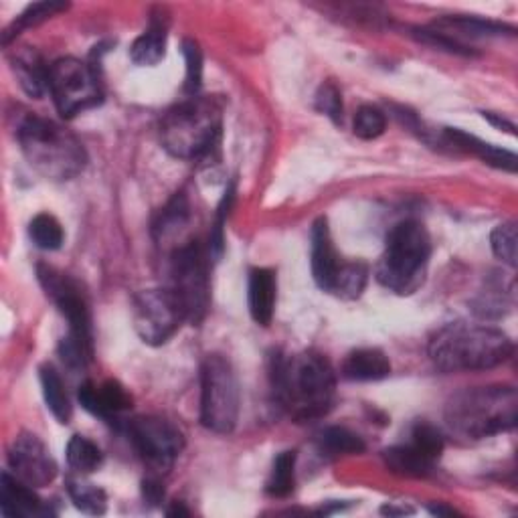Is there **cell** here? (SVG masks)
I'll list each match as a JSON object with an SVG mask.
<instances>
[{
	"label": "cell",
	"mask_w": 518,
	"mask_h": 518,
	"mask_svg": "<svg viewBox=\"0 0 518 518\" xmlns=\"http://www.w3.org/2000/svg\"><path fill=\"white\" fill-rule=\"evenodd\" d=\"M272 385L278 403L296 419H316L328 413L336 395L330 363L316 353L276 355Z\"/></svg>",
	"instance_id": "obj_1"
},
{
	"label": "cell",
	"mask_w": 518,
	"mask_h": 518,
	"mask_svg": "<svg viewBox=\"0 0 518 518\" xmlns=\"http://www.w3.org/2000/svg\"><path fill=\"white\" fill-rule=\"evenodd\" d=\"M512 340L498 328L454 322L429 342V357L444 373L494 369L510 359Z\"/></svg>",
	"instance_id": "obj_2"
},
{
	"label": "cell",
	"mask_w": 518,
	"mask_h": 518,
	"mask_svg": "<svg viewBox=\"0 0 518 518\" xmlns=\"http://www.w3.org/2000/svg\"><path fill=\"white\" fill-rule=\"evenodd\" d=\"M17 138L27 162L49 181H71L88 164L81 140L53 120L29 116L21 122Z\"/></svg>",
	"instance_id": "obj_3"
},
{
	"label": "cell",
	"mask_w": 518,
	"mask_h": 518,
	"mask_svg": "<svg viewBox=\"0 0 518 518\" xmlns=\"http://www.w3.org/2000/svg\"><path fill=\"white\" fill-rule=\"evenodd\" d=\"M516 411L518 397L514 387H476L450 399L446 421L454 434L466 440H484L510 431L516 425Z\"/></svg>",
	"instance_id": "obj_4"
},
{
	"label": "cell",
	"mask_w": 518,
	"mask_h": 518,
	"mask_svg": "<svg viewBox=\"0 0 518 518\" xmlns=\"http://www.w3.org/2000/svg\"><path fill=\"white\" fill-rule=\"evenodd\" d=\"M221 126L223 104L219 98H187L160 120V142L175 158L195 160L215 148Z\"/></svg>",
	"instance_id": "obj_5"
},
{
	"label": "cell",
	"mask_w": 518,
	"mask_h": 518,
	"mask_svg": "<svg viewBox=\"0 0 518 518\" xmlns=\"http://www.w3.org/2000/svg\"><path fill=\"white\" fill-rule=\"evenodd\" d=\"M429 255L431 239L425 227L417 221H403L387 235L377 280L395 294H413L423 284Z\"/></svg>",
	"instance_id": "obj_6"
},
{
	"label": "cell",
	"mask_w": 518,
	"mask_h": 518,
	"mask_svg": "<svg viewBox=\"0 0 518 518\" xmlns=\"http://www.w3.org/2000/svg\"><path fill=\"white\" fill-rule=\"evenodd\" d=\"M239 383L231 363L209 355L201 369V423L215 434H231L239 419Z\"/></svg>",
	"instance_id": "obj_7"
},
{
	"label": "cell",
	"mask_w": 518,
	"mask_h": 518,
	"mask_svg": "<svg viewBox=\"0 0 518 518\" xmlns=\"http://www.w3.org/2000/svg\"><path fill=\"white\" fill-rule=\"evenodd\" d=\"M170 276V290L179 298L187 314V322H203L211 304V284L207 257L197 241L185 243L172 251Z\"/></svg>",
	"instance_id": "obj_8"
},
{
	"label": "cell",
	"mask_w": 518,
	"mask_h": 518,
	"mask_svg": "<svg viewBox=\"0 0 518 518\" xmlns=\"http://www.w3.org/2000/svg\"><path fill=\"white\" fill-rule=\"evenodd\" d=\"M49 92L63 118H73L102 104L96 71L75 57H63L49 67Z\"/></svg>",
	"instance_id": "obj_9"
},
{
	"label": "cell",
	"mask_w": 518,
	"mask_h": 518,
	"mask_svg": "<svg viewBox=\"0 0 518 518\" xmlns=\"http://www.w3.org/2000/svg\"><path fill=\"white\" fill-rule=\"evenodd\" d=\"M130 440L142 462L156 474L168 472L185 450L183 431L164 417H136L130 427Z\"/></svg>",
	"instance_id": "obj_10"
},
{
	"label": "cell",
	"mask_w": 518,
	"mask_h": 518,
	"mask_svg": "<svg viewBox=\"0 0 518 518\" xmlns=\"http://www.w3.org/2000/svg\"><path fill=\"white\" fill-rule=\"evenodd\" d=\"M132 320L142 342L160 347L187 322V314L170 288L146 290L134 298Z\"/></svg>",
	"instance_id": "obj_11"
},
{
	"label": "cell",
	"mask_w": 518,
	"mask_h": 518,
	"mask_svg": "<svg viewBox=\"0 0 518 518\" xmlns=\"http://www.w3.org/2000/svg\"><path fill=\"white\" fill-rule=\"evenodd\" d=\"M37 276L45 294L55 302L59 312L67 318L69 334L81 340L90 351H94L90 306L81 288L77 286V282L49 266H39Z\"/></svg>",
	"instance_id": "obj_12"
},
{
	"label": "cell",
	"mask_w": 518,
	"mask_h": 518,
	"mask_svg": "<svg viewBox=\"0 0 518 518\" xmlns=\"http://www.w3.org/2000/svg\"><path fill=\"white\" fill-rule=\"evenodd\" d=\"M9 464L15 476L33 488H45L57 476V462L35 434L15 438L9 448Z\"/></svg>",
	"instance_id": "obj_13"
},
{
	"label": "cell",
	"mask_w": 518,
	"mask_h": 518,
	"mask_svg": "<svg viewBox=\"0 0 518 518\" xmlns=\"http://www.w3.org/2000/svg\"><path fill=\"white\" fill-rule=\"evenodd\" d=\"M79 403L85 411L106 421L128 411L132 407V397L118 381H106L100 387L94 383H83L79 387Z\"/></svg>",
	"instance_id": "obj_14"
},
{
	"label": "cell",
	"mask_w": 518,
	"mask_h": 518,
	"mask_svg": "<svg viewBox=\"0 0 518 518\" xmlns=\"http://www.w3.org/2000/svg\"><path fill=\"white\" fill-rule=\"evenodd\" d=\"M340 266L342 264L332 243L328 221L322 217L312 227V276L320 290L332 292Z\"/></svg>",
	"instance_id": "obj_15"
},
{
	"label": "cell",
	"mask_w": 518,
	"mask_h": 518,
	"mask_svg": "<svg viewBox=\"0 0 518 518\" xmlns=\"http://www.w3.org/2000/svg\"><path fill=\"white\" fill-rule=\"evenodd\" d=\"M0 510L5 516H47L51 510L43 504V500L35 494L33 486L21 482L17 476L9 472L3 474L0 482Z\"/></svg>",
	"instance_id": "obj_16"
},
{
	"label": "cell",
	"mask_w": 518,
	"mask_h": 518,
	"mask_svg": "<svg viewBox=\"0 0 518 518\" xmlns=\"http://www.w3.org/2000/svg\"><path fill=\"white\" fill-rule=\"evenodd\" d=\"M276 296H278L276 274L266 268L251 270L247 302H249V314L259 326H270L276 310Z\"/></svg>",
	"instance_id": "obj_17"
},
{
	"label": "cell",
	"mask_w": 518,
	"mask_h": 518,
	"mask_svg": "<svg viewBox=\"0 0 518 518\" xmlns=\"http://www.w3.org/2000/svg\"><path fill=\"white\" fill-rule=\"evenodd\" d=\"M444 140L448 146L456 148V150H464V152H470V154H476L478 158H482L486 164H492L496 168H502V170H508V172H514L516 170V156L508 150H502V148H496L492 144H486L482 140H478L476 136H470L462 130H456V128H446L444 130Z\"/></svg>",
	"instance_id": "obj_18"
},
{
	"label": "cell",
	"mask_w": 518,
	"mask_h": 518,
	"mask_svg": "<svg viewBox=\"0 0 518 518\" xmlns=\"http://www.w3.org/2000/svg\"><path fill=\"white\" fill-rule=\"evenodd\" d=\"M342 375L349 381H381L391 375V363L379 349H359L344 361Z\"/></svg>",
	"instance_id": "obj_19"
},
{
	"label": "cell",
	"mask_w": 518,
	"mask_h": 518,
	"mask_svg": "<svg viewBox=\"0 0 518 518\" xmlns=\"http://www.w3.org/2000/svg\"><path fill=\"white\" fill-rule=\"evenodd\" d=\"M13 69L21 88L31 98H43L45 90H49V67L43 65L39 53H35L33 49H23L15 53Z\"/></svg>",
	"instance_id": "obj_20"
},
{
	"label": "cell",
	"mask_w": 518,
	"mask_h": 518,
	"mask_svg": "<svg viewBox=\"0 0 518 518\" xmlns=\"http://www.w3.org/2000/svg\"><path fill=\"white\" fill-rule=\"evenodd\" d=\"M434 31L458 41V37L466 35L472 39H484V37H498L508 33H514L512 27H506L502 23H494V21H484V19H476V17H448V19H440L431 27ZM460 43V41H458ZM464 45V43H462Z\"/></svg>",
	"instance_id": "obj_21"
},
{
	"label": "cell",
	"mask_w": 518,
	"mask_h": 518,
	"mask_svg": "<svg viewBox=\"0 0 518 518\" xmlns=\"http://www.w3.org/2000/svg\"><path fill=\"white\" fill-rule=\"evenodd\" d=\"M385 466L405 478H425L434 472L436 462L423 456L415 446H395L383 452Z\"/></svg>",
	"instance_id": "obj_22"
},
{
	"label": "cell",
	"mask_w": 518,
	"mask_h": 518,
	"mask_svg": "<svg viewBox=\"0 0 518 518\" xmlns=\"http://www.w3.org/2000/svg\"><path fill=\"white\" fill-rule=\"evenodd\" d=\"M166 49V25L160 19H152L150 27L132 43L130 59L136 65L152 67L164 59Z\"/></svg>",
	"instance_id": "obj_23"
},
{
	"label": "cell",
	"mask_w": 518,
	"mask_h": 518,
	"mask_svg": "<svg viewBox=\"0 0 518 518\" xmlns=\"http://www.w3.org/2000/svg\"><path fill=\"white\" fill-rule=\"evenodd\" d=\"M41 387H43L45 403H47L49 411L53 413V417L63 425L69 423V419L73 415V407H71L69 395L65 391V385L61 381L59 373L51 365L41 367Z\"/></svg>",
	"instance_id": "obj_24"
},
{
	"label": "cell",
	"mask_w": 518,
	"mask_h": 518,
	"mask_svg": "<svg viewBox=\"0 0 518 518\" xmlns=\"http://www.w3.org/2000/svg\"><path fill=\"white\" fill-rule=\"evenodd\" d=\"M67 492L73 500V504L85 512V514H92V516H100L106 512L108 508V496L106 492L96 486L94 482L85 480L83 474L81 476H69L67 478Z\"/></svg>",
	"instance_id": "obj_25"
},
{
	"label": "cell",
	"mask_w": 518,
	"mask_h": 518,
	"mask_svg": "<svg viewBox=\"0 0 518 518\" xmlns=\"http://www.w3.org/2000/svg\"><path fill=\"white\" fill-rule=\"evenodd\" d=\"M189 221V199L185 193H177L162 209L156 225L154 235L158 241L175 237Z\"/></svg>",
	"instance_id": "obj_26"
},
{
	"label": "cell",
	"mask_w": 518,
	"mask_h": 518,
	"mask_svg": "<svg viewBox=\"0 0 518 518\" xmlns=\"http://www.w3.org/2000/svg\"><path fill=\"white\" fill-rule=\"evenodd\" d=\"M67 462L77 474H92L102 468L104 454L92 440L73 436L67 444Z\"/></svg>",
	"instance_id": "obj_27"
},
{
	"label": "cell",
	"mask_w": 518,
	"mask_h": 518,
	"mask_svg": "<svg viewBox=\"0 0 518 518\" xmlns=\"http://www.w3.org/2000/svg\"><path fill=\"white\" fill-rule=\"evenodd\" d=\"M67 5L65 3H57V0H49V3H35L31 7H27L13 23L11 27L3 33V45H9L17 35H21L25 29L37 27L41 23H45L47 19L55 17L57 13L65 11Z\"/></svg>",
	"instance_id": "obj_28"
},
{
	"label": "cell",
	"mask_w": 518,
	"mask_h": 518,
	"mask_svg": "<svg viewBox=\"0 0 518 518\" xmlns=\"http://www.w3.org/2000/svg\"><path fill=\"white\" fill-rule=\"evenodd\" d=\"M320 446L330 456H353L365 452V442L347 427H328L322 431Z\"/></svg>",
	"instance_id": "obj_29"
},
{
	"label": "cell",
	"mask_w": 518,
	"mask_h": 518,
	"mask_svg": "<svg viewBox=\"0 0 518 518\" xmlns=\"http://www.w3.org/2000/svg\"><path fill=\"white\" fill-rule=\"evenodd\" d=\"M296 484V452H282L276 456L270 480H268V494L274 498H286L294 492Z\"/></svg>",
	"instance_id": "obj_30"
},
{
	"label": "cell",
	"mask_w": 518,
	"mask_h": 518,
	"mask_svg": "<svg viewBox=\"0 0 518 518\" xmlns=\"http://www.w3.org/2000/svg\"><path fill=\"white\" fill-rule=\"evenodd\" d=\"M367 280H369V270L365 264H342L330 294H336L344 300H355L363 294Z\"/></svg>",
	"instance_id": "obj_31"
},
{
	"label": "cell",
	"mask_w": 518,
	"mask_h": 518,
	"mask_svg": "<svg viewBox=\"0 0 518 518\" xmlns=\"http://www.w3.org/2000/svg\"><path fill=\"white\" fill-rule=\"evenodd\" d=\"M29 235H31L33 243L45 251L59 249L63 245V237H65L61 223L49 213H41L31 221Z\"/></svg>",
	"instance_id": "obj_32"
},
{
	"label": "cell",
	"mask_w": 518,
	"mask_h": 518,
	"mask_svg": "<svg viewBox=\"0 0 518 518\" xmlns=\"http://www.w3.org/2000/svg\"><path fill=\"white\" fill-rule=\"evenodd\" d=\"M516 241H518V233H516L514 221L498 225L490 235V245L494 255L510 268L516 266Z\"/></svg>",
	"instance_id": "obj_33"
},
{
	"label": "cell",
	"mask_w": 518,
	"mask_h": 518,
	"mask_svg": "<svg viewBox=\"0 0 518 518\" xmlns=\"http://www.w3.org/2000/svg\"><path fill=\"white\" fill-rule=\"evenodd\" d=\"M233 201H235V185H229L221 203H219V209H217V219L213 223V229H211V235H209V255L213 262H219V257L223 255V247H225V221H227V215L233 207Z\"/></svg>",
	"instance_id": "obj_34"
},
{
	"label": "cell",
	"mask_w": 518,
	"mask_h": 518,
	"mask_svg": "<svg viewBox=\"0 0 518 518\" xmlns=\"http://www.w3.org/2000/svg\"><path fill=\"white\" fill-rule=\"evenodd\" d=\"M183 55L187 59V81H185V92L189 98L199 96L201 85H203V51L197 41L185 39L183 41Z\"/></svg>",
	"instance_id": "obj_35"
},
{
	"label": "cell",
	"mask_w": 518,
	"mask_h": 518,
	"mask_svg": "<svg viewBox=\"0 0 518 518\" xmlns=\"http://www.w3.org/2000/svg\"><path fill=\"white\" fill-rule=\"evenodd\" d=\"M411 438H413L411 446H415L429 460L438 462V458L444 452V438H442L438 427H434L431 423H417L413 427V436Z\"/></svg>",
	"instance_id": "obj_36"
},
{
	"label": "cell",
	"mask_w": 518,
	"mask_h": 518,
	"mask_svg": "<svg viewBox=\"0 0 518 518\" xmlns=\"http://www.w3.org/2000/svg\"><path fill=\"white\" fill-rule=\"evenodd\" d=\"M385 128H387V118L375 106H363L355 116L353 130H355V136H359L361 140H375L383 136Z\"/></svg>",
	"instance_id": "obj_37"
},
{
	"label": "cell",
	"mask_w": 518,
	"mask_h": 518,
	"mask_svg": "<svg viewBox=\"0 0 518 518\" xmlns=\"http://www.w3.org/2000/svg\"><path fill=\"white\" fill-rule=\"evenodd\" d=\"M472 310L476 316L486 318V320H498L506 314L508 310V302L506 296L502 294L500 288H488L486 292H482L474 302H472Z\"/></svg>",
	"instance_id": "obj_38"
},
{
	"label": "cell",
	"mask_w": 518,
	"mask_h": 518,
	"mask_svg": "<svg viewBox=\"0 0 518 518\" xmlns=\"http://www.w3.org/2000/svg\"><path fill=\"white\" fill-rule=\"evenodd\" d=\"M316 108L334 124L342 122V96L332 81L322 83V88L316 94Z\"/></svg>",
	"instance_id": "obj_39"
},
{
	"label": "cell",
	"mask_w": 518,
	"mask_h": 518,
	"mask_svg": "<svg viewBox=\"0 0 518 518\" xmlns=\"http://www.w3.org/2000/svg\"><path fill=\"white\" fill-rule=\"evenodd\" d=\"M142 496L150 506H158L164 500V486L158 476H148L142 482Z\"/></svg>",
	"instance_id": "obj_40"
},
{
	"label": "cell",
	"mask_w": 518,
	"mask_h": 518,
	"mask_svg": "<svg viewBox=\"0 0 518 518\" xmlns=\"http://www.w3.org/2000/svg\"><path fill=\"white\" fill-rule=\"evenodd\" d=\"M484 118H488L494 126H498V128H504L508 134H514V124H510V122H506L504 118H500V116H494V114H484Z\"/></svg>",
	"instance_id": "obj_41"
},
{
	"label": "cell",
	"mask_w": 518,
	"mask_h": 518,
	"mask_svg": "<svg viewBox=\"0 0 518 518\" xmlns=\"http://www.w3.org/2000/svg\"><path fill=\"white\" fill-rule=\"evenodd\" d=\"M429 512L431 514H438V516H454V514H458L454 508H448V506H442V504L429 506Z\"/></svg>",
	"instance_id": "obj_42"
},
{
	"label": "cell",
	"mask_w": 518,
	"mask_h": 518,
	"mask_svg": "<svg viewBox=\"0 0 518 518\" xmlns=\"http://www.w3.org/2000/svg\"><path fill=\"white\" fill-rule=\"evenodd\" d=\"M166 514H168V516H181V514H183V516H189V510H187L183 504H175V506L166 510Z\"/></svg>",
	"instance_id": "obj_43"
},
{
	"label": "cell",
	"mask_w": 518,
	"mask_h": 518,
	"mask_svg": "<svg viewBox=\"0 0 518 518\" xmlns=\"http://www.w3.org/2000/svg\"><path fill=\"white\" fill-rule=\"evenodd\" d=\"M383 512H385V514H405V512H411V510H407V508H393V506H385V508H383Z\"/></svg>",
	"instance_id": "obj_44"
}]
</instances>
